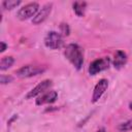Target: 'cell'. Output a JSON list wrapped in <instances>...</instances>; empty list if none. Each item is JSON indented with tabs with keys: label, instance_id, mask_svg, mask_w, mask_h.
Wrapping results in <instances>:
<instances>
[{
	"label": "cell",
	"instance_id": "6da1fadb",
	"mask_svg": "<svg viewBox=\"0 0 132 132\" xmlns=\"http://www.w3.org/2000/svg\"><path fill=\"white\" fill-rule=\"evenodd\" d=\"M65 58L76 70H80L84 64V51L77 43H69L64 50Z\"/></svg>",
	"mask_w": 132,
	"mask_h": 132
},
{
	"label": "cell",
	"instance_id": "9a60e30c",
	"mask_svg": "<svg viewBox=\"0 0 132 132\" xmlns=\"http://www.w3.org/2000/svg\"><path fill=\"white\" fill-rule=\"evenodd\" d=\"M60 30H61L62 35H64V36H68L70 33V28H69L68 24H65V23H62L60 25Z\"/></svg>",
	"mask_w": 132,
	"mask_h": 132
},
{
	"label": "cell",
	"instance_id": "7c38bea8",
	"mask_svg": "<svg viewBox=\"0 0 132 132\" xmlns=\"http://www.w3.org/2000/svg\"><path fill=\"white\" fill-rule=\"evenodd\" d=\"M14 63V59L11 56H5L3 58H1L0 61V70L1 71H5L8 68H10Z\"/></svg>",
	"mask_w": 132,
	"mask_h": 132
},
{
	"label": "cell",
	"instance_id": "8992f818",
	"mask_svg": "<svg viewBox=\"0 0 132 132\" xmlns=\"http://www.w3.org/2000/svg\"><path fill=\"white\" fill-rule=\"evenodd\" d=\"M52 86H53V80H51V79H44V80L40 81L31 91H29L27 93L26 99H32V98H35V97L40 96L41 94H43L44 92H46Z\"/></svg>",
	"mask_w": 132,
	"mask_h": 132
},
{
	"label": "cell",
	"instance_id": "277c9868",
	"mask_svg": "<svg viewBox=\"0 0 132 132\" xmlns=\"http://www.w3.org/2000/svg\"><path fill=\"white\" fill-rule=\"evenodd\" d=\"M44 44L47 48L51 50L61 48L64 44L62 34L57 31H50L44 37Z\"/></svg>",
	"mask_w": 132,
	"mask_h": 132
},
{
	"label": "cell",
	"instance_id": "7a4b0ae2",
	"mask_svg": "<svg viewBox=\"0 0 132 132\" xmlns=\"http://www.w3.org/2000/svg\"><path fill=\"white\" fill-rule=\"evenodd\" d=\"M45 70H46L45 66L28 64V65H24L21 68H19L15 71V74H16V76H19L21 78H28V77H32V76L41 74Z\"/></svg>",
	"mask_w": 132,
	"mask_h": 132
},
{
	"label": "cell",
	"instance_id": "2e32d148",
	"mask_svg": "<svg viewBox=\"0 0 132 132\" xmlns=\"http://www.w3.org/2000/svg\"><path fill=\"white\" fill-rule=\"evenodd\" d=\"M12 76H10V75H4V74H2L1 75V77H0V81H1V84L2 85H5V84H8V82H10V81H12Z\"/></svg>",
	"mask_w": 132,
	"mask_h": 132
},
{
	"label": "cell",
	"instance_id": "30bf717a",
	"mask_svg": "<svg viewBox=\"0 0 132 132\" xmlns=\"http://www.w3.org/2000/svg\"><path fill=\"white\" fill-rule=\"evenodd\" d=\"M127 60H128V58H127L126 53H125L124 51L119 50V51H117V52L114 53V55H113V61H112V64H113V66H114V68H117V69H121L123 66L126 65Z\"/></svg>",
	"mask_w": 132,
	"mask_h": 132
},
{
	"label": "cell",
	"instance_id": "52a82bcc",
	"mask_svg": "<svg viewBox=\"0 0 132 132\" xmlns=\"http://www.w3.org/2000/svg\"><path fill=\"white\" fill-rule=\"evenodd\" d=\"M108 88V80L106 78H101L94 87L93 94H92V103H96L102 97V95L106 92Z\"/></svg>",
	"mask_w": 132,
	"mask_h": 132
},
{
	"label": "cell",
	"instance_id": "4fadbf2b",
	"mask_svg": "<svg viewBox=\"0 0 132 132\" xmlns=\"http://www.w3.org/2000/svg\"><path fill=\"white\" fill-rule=\"evenodd\" d=\"M22 2L20 0H5L2 2V7L6 10H11L15 7H18Z\"/></svg>",
	"mask_w": 132,
	"mask_h": 132
},
{
	"label": "cell",
	"instance_id": "5b68a950",
	"mask_svg": "<svg viewBox=\"0 0 132 132\" xmlns=\"http://www.w3.org/2000/svg\"><path fill=\"white\" fill-rule=\"evenodd\" d=\"M110 58L109 57H104V58H100V59H96L94 60L90 66H89V73L91 75H96L104 70H107L109 68L110 65Z\"/></svg>",
	"mask_w": 132,
	"mask_h": 132
},
{
	"label": "cell",
	"instance_id": "ac0fdd59",
	"mask_svg": "<svg viewBox=\"0 0 132 132\" xmlns=\"http://www.w3.org/2000/svg\"><path fill=\"white\" fill-rule=\"evenodd\" d=\"M96 132H106V131H105V129H104V128H100V129H98Z\"/></svg>",
	"mask_w": 132,
	"mask_h": 132
},
{
	"label": "cell",
	"instance_id": "d6986e66",
	"mask_svg": "<svg viewBox=\"0 0 132 132\" xmlns=\"http://www.w3.org/2000/svg\"><path fill=\"white\" fill-rule=\"evenodd\" d=\"M129 108L132 110V102H130V103H129Z\"/></svg>",
	"mask_w": 132,
	"mask_h": 132
},
{
	"label": "cell",
	"instance_id": "5bb4252c",
	"mask_svg": "<svg viewBox=\"0 0 132 132\" xmlns=\"http://www.w3.org/2000/svg\"><path fill=\"white\" fill-rule=\"evenodd\" d=\"M117 129L120 132H128V131H132V119L123 122L121 124H119V126L117 127Z\"/></svg>",
	"mask_w": 132,
	"mask_h": 132
},
{
	"label": "cell",
	"instance_id": "e0dca14e",
	"mask_svg": "<svg viewBox=\"0 0 132 132\" xmlns=\"http://www.w3.org/2000/svg\"><path fill=\"white\" fill-rule=\"evenodd\" d=\"M1 48H0V53H3V52H5V50L7 48V44L4 42V41H1Z\"/></svg>",
	"mask_w": 132,
	"mask_h": 132
},
{
	"label": "cell",
	"instance_id": "3957f363",
	"mask_svg": "<svg viewBox=\"0 0 132 132\" xmlns=\"http://www.w3.org/2000/svg\"><path fill=\"white\" fill-rule=\"evenodd\" d=\"M39 11V4L37 2H30L21 7L16 12V18L20 21H26L30 18H34Z\"/></svg>",
	"mask_w": 132,
	"mask_h": 132
},
{
	"label": "cell",
	"instance_id": "9c48e42d",
	"mask_svg": "<svg viewBox=\"0 0 132 132\" xmlns=\"http://www.w3.org/2000/svg\"><path fill=\"white\" fill-rule=\"evenodd\" d=\"M58 98V93L57 91L51 90V91H46L43 94H41L40 96L37 97L35 103L36 105H44V104H52L54 103Z\"/></svg>",
	"mask_w": 132,
	"mask_h": 132
},
{
	"label": "cell",
	"instance_id": "8fae6325",
	"mask_svg": "<svg viewBox=\"0 0 132 132\" xmlns=\"http://www.w3.org/2000/svg\"><path fill=\"white\" fill-rule=\"evenodd\" d=\"M72 7H73V11L74 13L81 18L85 15V11H86V7H87V2L85 1H75L73 4H72Z\"/></svg>",
	"mask_w": 132,
	"mask_h": 132
},
{
	"label": "cell",
	"instance_id": "ba28073f",
	"mask_svg": "<svg viewBox=\"0 0 132 132\" xmlns=\"http://www.w3.org/2000/svg\"><path fill=\"white\" fill-rule=\"evenodd\" d=\"M52 8H53V3H46V4H44L39 9V11L36 13V15L32 19V23L34 25H39V24L43 23L47 19V16L51 14Z\"/></svg>",
	"mask_w": 132,
	"mask_h": 132
}]
</instances>
